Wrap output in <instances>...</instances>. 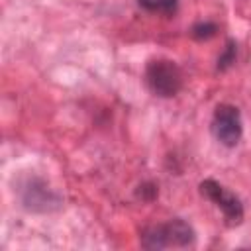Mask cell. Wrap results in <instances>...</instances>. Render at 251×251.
<instances>
[{
	"label": "cell",
	"instance_id": "1",
	"mask_svg": "<svg viewBox=\"0 0 251 251\" xmlns=\"http://www.w3.org/2000/svg\"><path fill=\"white\" fill-rule=\"evenodd\" d=\"M145 82L153 94L171 98L182 86V73L169 59H151L145 67Z\"/></svg>",
	"mask_w": 251,
	"mask_h": 251
},
{
	"label": "cell",
	"instance_id": "2",
	"mask_svg": "<svg viewBox=\"0 0 251 251\" xmlns=\"http://www.w3.org/2000/svg\"><path fill=\"white\" fill-rule=\"evenodd\" d=\"M241 131H243V126H241L239 110L231 104H218L212 120L214 137L226 147H233L241 139Z\"/></svg>",
	"mask_w": 251,
	"mask_h": 251
},
{
	"label": "cell",
	"instance_id": "3",
	"mask_svg": "<svg viewBox=\"0 0 251 251\" xmlns=\"http://www.w3.org/2000/svg\"><path fill=\"white\" fill-rule=\"evenodd\" d=\"M200 194L208 200H212L224 214L227 226H239L243 222V206L239 198L231 192H227L222 184H218L212 178H206L200 182Z\"/></svg>",
	"mask_w": 251,
	"mask_h": 251
},
{
	"label": "cell",
	"instance_id": "4",
	"mask_svg": "<svg viewBox=\"0 0 251 251\" xmlns=\"http://www.w3.org/2000/svg\"><path fill=\"white\" fill-rule=\"evenodd\" d=\"M22 202L31 212H49L59 206V196L43 182V180H29L22 190Z\"/></svg>",
	"mask_w": 251,
	"mask_h": 251
},
{
	"label": "cell",
	"instance_id": "5",
	"mask_svg": "<svg viewBox=\"0 0 251 251\" xmlns=\"http://www.w3.org/2000/svg\"><path fill=\"white\" fill-rule=\"evenodd\" d=\"M163 231H165V237H167V245L169 247L171 245L173 247H188L196 239L192 226L186 224L180 218H175V220L163 224Z\"/></svg>",
	"mask_w": 251,
	"mask_h": 251
},
{
	"label": "cell",
	"instance_id": "6",
	"mask_svg": "<svg viewBox=\"0 0 251 251\" xmlns=\"http://www.w3.org/2000/svg\"><path fill=\"white\" fill-rule=\"evenodd\" d=\"M139 241H141V247H143V249H153V251H157V249L169 247V245H167L165 231H163V226H149V227H145V229L141 231Z\"/></svg>",
	"mask_w": 251,
	"mask_h": 251
},
{
	"label": "cell",
	"instance_id": "7",
	"mask_svg": "<svg viewBox=\"0 0 251 251\" xmlns=\"http://www.w3.org/2000/svg\"><path fill=\"white\" fill-rule=\"evenodd\" d=\"M137 4L143 10H149V12L173 14L176 10V0H137Z\"/></svg>",
	"mask_w": 251,
	"mask_h": 251
},
{
	"label": "cell",
	"instance_id": "8",
	"mask_svg": "<svg viewBox=\"0 0 251 251\" xmlns=\"http://www.w3.org/2000/svg\"><path fill=\"white\" fill-rule=\"evenodd\" d=\"M190 33H192V37L196 41H206V39H212L218 33V25L212 24V22H200V24L192 25Z\"/></svg>",
	"mask_w": 251,
	"mask_h": 251
},
{
	"label": "cell",
	"instance_id": "9",
	"mask_svg": "<svg viewBox=\"0 0 251 251\" xmlns=\"http://www.w3.org/2000/svg\"><path fill=\"white\" fill-rule=\"evenodd\" d=\"M235 41L233 39H229L227 43H226V49H224V53L220 55V59H218V69L220 71H226V69H229L233 63H235Z\"/></svg>",
	"mask_w": 251,
	"mask_h": 251
},
{
	"label": "cell",
	"instance_id": "10",
	"mask_svg": "<svg viewBox=\"0 0 251 251\" xmlns=\"http://www.w3.org/2000/svg\"><path fill=\"white\" fill-rule=\"evenodd\" d=\"M157 194H159V190H157V186L153 182H143L137 188V198H141L143 202H153L157 198Z\"/></svg>",
	"mask_w": 251,
	"mask_h": 251
}]
</instances>
